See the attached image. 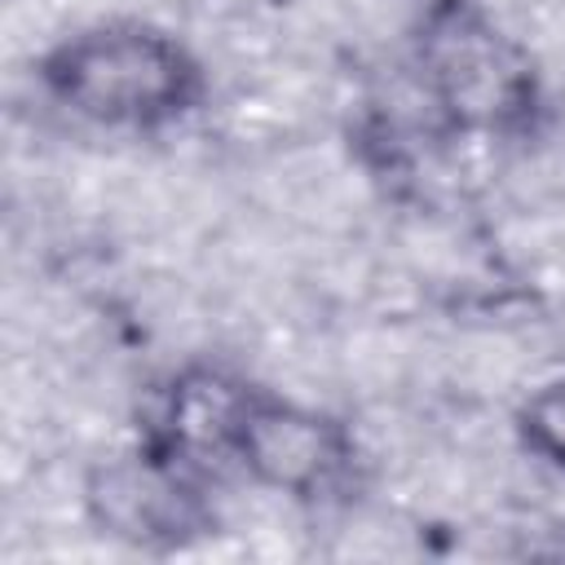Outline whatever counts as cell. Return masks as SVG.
Masks as SVG:
<instances>
[{"label":"cell","instance_id":"cell-6","mask_svg":"<svg viewBox=\"0 0 565 565\" xmlns=\"http://www.w3.org/2000/svg\"><path fill=\"white\" fill-rule=\"evenodd\" d=\"M516 446L543 468L565 477V375L534 384L512 415Z\"/></svg>","mask_w":565,"mask_h":565},{"label":"cell","instance_id":"cell-5","mask_svg":"<svg viewBox=\"0 0 565 565\" xmlns=\"http://www.w3.org/2000/svg\"><path fill=\"white\" fill-rule=\"evenodd\" d=\"M256 393L260 388H252L225 366L185 362L163 380L154 397V411L146 419V450L181 468L203 463L212 455L234 459V437Z\"/></svg>","mask_w":565,"mask_h":565},{"label":"cell","instance_id":"cell-2","mask_svg":"<svg viewBox=\"0 0 565 565\" xmlns=\"http://www.w3.org/2000/svg\"><path fill=\"white\" fill-rule=\"evenodd\" d=\"M428 106L468 137H512L543 106L539 62L481 0H428L411 31Z\"/></svg>","mask_w":565,"mask_h":565},{"label":"cell","instance_id":"cell-4","mask_svg":"<svg viewBox=\"0 0 565 565\" xmlns=\"http://www.w3.org/2000/svg\"><path fill=\"white\" fill-rule=\"evenodd\" d=\"M79 503L102 534L128 547H150V552L181 547L194 534H203L212 521L185 468L150 450L88 468Z\"/></svg>","mask_w":565,"mask_h":565},{"label":"cell","instance_id":"cell-3","mask_svg":"<svg viewBox=\"0 0 565 565\" xmlns=\"http://www.w3.org/2000/svg\"><path fill=\"white\" fill-rule=\"evenodd\" d=\"M234 463L256 490L305 503L331 494L353 472L358 437L344 419L260 388L234 437Z\"/></svg>","mask_w":565,"mask_h":565},{"label":"cell","instance_id":"cell-1","mask_svg":"<svg viewBox=\"0 0 565 565\" xmlns=\"http://www.w3.org/2000/svg\"><path fill=\"white\" fill-rule=\"evenodd\" d=\"M44 93L75 119L110 132H159L207 97L199 53L141 18L75 26L40 57Z\"/></svg>","mask_w":565,"mask_h":565}]
</instances>
